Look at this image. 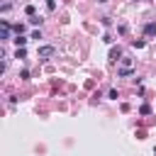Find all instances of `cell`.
<instances>
[{"mask_svg":"<svg viewBox=\"0 0 156 156\" xmlns=\"http://www.w3.org/2000/svg\"><path fill=\"white\" fill-rule=\"evenodd\" d=\"M10 29H12V27H10V22H5V20H2V22H0V37H2L5 41L10 39Z\"/></svg>","mask_w":156,"mask_h":156,"instance_id":"cell-3","label":"cell"},{"mask_svg":"<svg viewBox=\"0 0 156 156\" xmlns=\"http://www.w3.org/2000/svg\"><path fill=\"white\" fill-rule=\"evenodd\" d=\"M54 54H56L54 46H39V49H37V56H39V58H51Z\"/></svg>","mask_w":156,"mask_h":156,"instance_id":"cell-2","label":"cell"},{"mask_svg":"<svg viewBox=\"0 0 156 156\" xmlns=\"http://www.w3.org/2000/svg\"><path fill=\"white\" fill-rule=\"evenodd\" d=\"M27 56V51H24V46H17V58H24Z\"/></svg>","mask_w":156,"mask_h":156,"instance_id":"cell-9","label":"cell"},{"mask_svg":"<svg viewBox=\"0 0 156 156\" xmlns=\"http://www.w3.org/2000/svg\"><path fill=\"white\" fill-rule=\"evenodd\" d=\"M54 7H56V2H54V0H46V10H49V12H51V10H54Z\"/></svg>","mask_w":156,"mask_h":156,"instance_id":"cell-11","label":"cell"},{"mask_svg":"<svg viewBox=\"0 0 156 156\" xmlns=\"http://www.w3.org/2000/svg\"><path fill=\"white\" fill-rule=\"evenodd\" d=\"M119 58H122V49H119V46H112V49H110V61L115 63V61H119Z\"/></svg>","mask_w":156,"mask_h":156,"instance_id":"cell-4","label":"cell"},{"mask_svg":"<svg viewBox=\"0 0 156 156\" xmlns=\"http://www.w3.org/2000/svg\"><path fill=\"white\" fill-rule=\"evenodd\" d=\"M139 112H141V115H149V112H151V107H149V105H141V107H139Z\"/></svg>","mask_w":156,"mask_h":156,"instance_id":"cell-10","label":"cell"},{"mask_svg":"<svg viewBox=\"0 0 156 156\" xmlns=\"http://www.w3.org/2000/svg\"><path fill=\"white\" fill-rule=\"evenodd\" d=\"M122 78H127V76H132V58H119V71H117Z\"/></svg>","mask_w":156,"mask_h":156,"instance_id":"cell-1","label":"cell"},{"mask_svg":"<svg viewBox=\"0 0 156 156\" xmlns=\"http://www.w3.org/2000/svg\"><path fill=\"white\" fill-rule=\"evenodd\" d=\"M144 34H146V37H154V34H156V24H154V22H149V24L144 27Z\"/></svg>","mask_w":156,"mask_h":156,"instance_id":"cell-5","label":"cell"},{"mask_svg":"<svg viewBox=\"0 0 156 156\" xmlns=\"http://www.w3.org/2000/svg\"><path fill=\"white\" fill-rule=\"evenodd\" d=\"M27 41H29V37H22V34H17V37H15V44H17V46H24Z\"/></svg>","mask_w":156,"mask_h":156,"instance_id":"cell-6","label":"cell"},{"mask_svg":"<svg viewBox=\"0 0 156 156\" xmlns=\"http://www.w3.org/2000/svg\"><path fill=\"white\" fill-rule=\"evenodd\" d=\"M24 12H27L29 17H34V12H37V7H34V5H27V7H24Z\"/></svg>","mask_w":156,"mask_h":156,"instance_id":"cell-7","label":"cell"},{"mask_svg":"<svg viewBox=\"0 0 156 156\" xmlns=\"http://www.w3.org/2000/svg\"><path fill=\"white\" fill-rule=\"evenodd\" d=\"M144 44H146V41H144V39H134V41H132V46H134V49H141V46H144Z\"/></svg>","mask_w":156,"mask_h":156,"instance_id":"cell-8","label":"cell"}]
</instances>
